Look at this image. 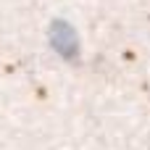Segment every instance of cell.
<instances>
[{
    "mask_svg": "<svg viewBox=\"0 0 150 150\" xmlns=\"http://www.w3.org/2000/svg\"><path fill=\"white\" fill-rule=\"evenodd\" d=\"M50 45L58 55H63L66 61H74L79 55V40H76V32L71 24L66 21H55L53 29H50Z\"/></svg>",
    "mask_w": 150,
    "mask_h": 150,
    "instance_id": "1",
    "label": "cell"
}]
</instances>
